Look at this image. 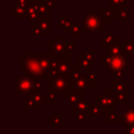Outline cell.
<instances>
[{
	"mask_svg": "<svg viewBox=\"0 0 134 134\" xmlns=\"http://www.w3.org/2000/svg\"><path fill=\"white\" fill-rule=\"evenodd\" d=\"M84 98H86L85 97V91H81V90L75 89L72 86H69L68 92H67V105H66V107L72 109Z\"/></svg>",
	"mask_w": 134,
	"mask_h": 134,
	"instance_id": "obj_7",
	"label": "cell"
},
{
	"mask_svg": "<svg viewBox=\"0 0 134 134\" xmlns=\"http://www.w3.org/2000/svg\"><path fill=\"white\" fill-rule=\"evenodd\" d=\"M133 30H134V24H133Z\"/></svg>",
	"mask_w": 134,
	"mask_h": 134,
	"instance_id": "obj_48",
	"label": "cell"
},
{
	"mask_svg": "<svg viewBox=\"0 0 134 134\" xmlns=\"http://www.w3.org/2000/svg\"><path fill=\"white\" fill-rule=\"evenodd\" d=\"M128 1H129V0H112V1L110 2V8H111L112 10H114L115 8L121 9L122 6H124L126 3H128Z\"/></svg>",
	"mask_w": 134,
	"mask_h": 134,
	"instance_id": "obj_29",
	"label": "cell"
},
{
	"mask_svg": "<svg viewBox=\"0 0 134 134\" xmlns=\"http://www.w3.org/2000/svg\"><path fill=\"white\" fill-rule=\"evenodd\" d=\"M124 134H134V126H130V127H126Z\"/></svg>",
	"mask_w": 134,
	"mask_h": 134,
	"instance_id": "obj_42",
	"label": "cell"
},
{
	"mask_svg": "<svg viewBox=\"0 0 134 134\" xmlns=\"http://www.w3.org/2000/svg\"><path fill=\"white\" fill-rule=\"evenodd\" d=\"M106 122H122V114L115 113L114 111H110L105 113Z\"/></svg>",
	"mask_w": 134,
	"mask_h": 134,
	"instance_id": "obj_21",
	"label": "cell"
},
{
	"mask_svg": "<svg viewBox=\"0 0 134 134\" xmlns=\"http://www.w3.org/2000/svg\"><path fill=\"white\" fill-rule=\"evenodd\" d=\"M67 43V40L63 37H54L51 41L47 43L48 46V52L51 53L52 57H58L61 60H65V45Z\"/></svg>",
	"mask_w": 134,
	"mask_h": 134,
	"instance_id": "obj_4",
	"label": "cell"
},
{
	"mask_svg": "<svg viewBox=\"0 0 134 134\" xmlns=\"http://www.w3.org/2000/svg\"><path fill=\"white\" fill-rule=\"evenodd\" d=\"M91 100L89 99V98H84V99H82L74 108H72L71 109V112H72V114H71V116L73 117V118H75V116L77 115V114H80V113H87V111H88V109H89V107H90V105H91V103H90Z\"/></svg>",
	"mask_w": 134,
	"mask_h": 134,
	"instance_id": "obj_9",
	"label": "cell"
},
{
	"mask_svg": "<svg viewBox=\"0 0 134 134\" xmlns=\"http://www.w3.org/2000/svg\"><path fill=\"white\" fill-rule=\"evenodd\" d=\"M109 90H113L115 91V93L128 91V81L127 80H115V82L109 86Z\"/></svg>",
	"mask_w": 134,
	"mask_h": 134,
	"instance_id": "obj_12",
	"label": "cell"
},
{
	"mask_svg": "<svg viewBox=\"0 0 134 134\" xmlns=\"http://www.w3.org/2000/svg\"><path fill=\"white\" fill-rule=\"evenodd\" d=\"M48 93H67L68 92V87L69 83L67 80V76L58 74L55 76H51L48 80Z\"/></svg>",
	"mask_w": 134,
	"mask_h": 134,
	"instance_id": "obj_2",
	"label": "cell"
},
{
	"mask_svg": "<svg viewBox=\"0 0 134 134\" xmlns=\"http://www.w3.org/2000/svg\"><path fill=\"white\" fill-rule=\"evenodd\" d=\"M124 45H125L124 42H117V43H114L112 45L106 46L105 47L106 54L110 55V57H113V55H117V54L124 53Z\"/></svg>",
	"mask_w": 134,
	"mask_h": 134,
	"instance_id": "obj_11",
	"label": "cell"
},
{
	"mask_svg": "<svg viewBox=\"0 0 134 134\" xmlns=\"http://www.w3.org/2000/svg\"><path fill=\"white\" fill-rule=\"evenodd\" d=\"M45 4H47L49 7L51 8H54L57 7V0H42Z\"/></svg>",
	"mask_w": 134,
	"mask_h": 134,
	"instance_id": "obj_40",
	"label": "cell"
},
{
	"mask_svg": "<svg viewBox=\"0 0 134 134\" xmlns=\"http://www.w3.org/2000/svg\"><path fill=\"white\" fill-rule=\"evenodd\" d=\"M83 75H84V73L81 71V69L77 68L76 66H73L72 69H71V71H70L66 76H67V80H68L69 85H72L76 80H79V79L82 77Z\"/></svg>",
	"mask_w": 134,
	"mask_h": 134,
	"instance_id": "obj_16",
	"label": "cell"
},
{
	"mask_svg": "<svg viewBox=\"0 0 134 134\" xmlns=\"http://www.w3.org/2000/svg\"><path fill=\"white\" fill-rule=\"evenodd\" d=\"M105 134H118V133H111V132H110V133H109V132H106V133H105Z\"/></svg>",
	"mask_w": 134,
	"mask_h": 134,
	"instance_id": "obj_45",
	"label": "cell"
},
{
	"mask_svg": "<svg viewBox=\"0 0 134 134\" xmlns=\"http://www.w3.org/2000/svg\"><path fill=\"white\" fill-rule=\"evenodd\" d=\"M106 22L104 19L96 14H88L84 17L82 26L83 31H98L102 27H105Z\"/></svg>",
	"mask_w": 134,
	"mask_h": 134,
	"instance_id": "obj_3",
	"label": "cell"
},
{
	"mask_svg": "<svg viewBox=\"0 0 134 134\" xmlns=\"http://www.w3.org/2000/svg\"><path fill=\"white\" fill-rule=\"evenodd\" d=\"M95 65V62L94 61H89L85 58H83L82 55H77L76 57V67L80 68V69H86V70H89V68L91 66H94Z\"/></svg>",
	"mask_w": 134,
	"mask_h": 134,
	"instance_id": "obj_19",
	"label": "cell"
},
{
	"mask_svg": "<svg viewBox=\"0 0 134 134\" xmlns=\"http://www.w3.org/2000/svg\"><path fill=\"white\" fill-rule=\"evenodd\" d=\"M117 42H119L118 38L115 37L112 32H108V34L104 35L99 39V45L100 46H105V47L106 46H109V45H112L114 43H117Z\"/></svg>",
	"mask_w": 134,
	"mask_h": 134,
	"instance_id": "obj_15",
	"label": "cell"
},
{
	"mask_svg": "<svg viewBox=\"0 0 134 134\" xmlns=\"http://www.w3.org/2000/svg\"><path fill=\"white\" fill-rule=\"evenodd\" d=\"M20 69L24 71L25 75L31 79L47 80L39 61V51H25L20 57Z\"/></svg>",
	"mask_w": 134,
	"mask_h": 134,
	"instance_id": "obj_1",
	"label": "cell"
},
{
	"mask_svg": "<svg viewBox=\"0 0 134 134\" xmlns=\"http://www.w3.org/2000/svg\"><path fill=\"white\" fill-rule=\"evenodd\" d=\"M86 118H87V117H86V114H85V113H80V114H77V115L75 116V120H76L77 122L85 121Z\"/></svg>",
	"mask_w": 134,
	"mask_h": 134,
	"instance_id": "obj_41",
	"label": "cell"
},
{
	"mask_svg": "<svg viewBox=\"0 0 134 134\" xmlns=\"http://www.w3.org/2000/svg\"><path fill=\"white\" fill-rule=\"evenodd\" d=\"M117 19L120 23H127L129 21V9L128 8L119 9V13L117 14Z\"/></svg>",
	"mask_w": 134,
	"mask_h": 134,
	"instance_id": "obj_26",
	"label": "cell"
},
{
	"mask_svg": "<svg viewBox=\"0 0 134 134\" xmlns=\"http://www.w3.org/2000/svg\"><path fill=\"white\" fill-rule=\"evenodd\" d=\"M129 60H130V61H132V62H133V64H134V51H133V52H132V54L129 57Z\"/></svg>",
	"mask_w": 134,
	"mask_h": 134,
	"instance_id": "obj_44",
	"label": "cell"
},
{
	"mask_svg": "<svg viewBox=\"0 0 134 134\" xmlns=\"http://www.w3.org/2000/svg\"><path fill=\"white\" fill-rule=\"evenodd\" d=\"M95 104L98 105L104 113L114 111V104H115V95L109 93V89L105 91L103 94H95Z\"/></svg>",
	"mask_w": 134,
	"mask_h": 134,
	"instance_id": "obj_5",
	"label": "cell"
},
{
	"mask_svg": "<svg viewBox=\"0 0 134 134\" xmlns=\"http://www.w3.org/2000/svg\"><path fill=\"white\" fill-rule=\"evenodd\" d=\"M112 75H114V76L116 77V80H122V76H124V71L114 72V73H112Z\"/></svg>",
	"mask_w": 134,
	"mask_h": 134,
	"instance_id": "obj_43",
	"label": "cell"
},
{
	"mask_svg": "<svg viewBox=\"0 0 134 134\" xmlns=\"http://www.w3.org/2000/svg\"><path fill=\"white\" fill-rule=\"evenodd\" d=\"M69 86H72V87H74V88L77 89V90L85 91L86 89H89V87H90L91 85H90V83H89V81H88L86 74H84L82 77H80V79L76 80L72 85H69Z\"/></svg>",
	"mask_w": 134,
	"mask_h": 134,
	"instance_id": "obj_14",
	"label": "cell"
},
{
	"mask_svg": "<svg viewBox=\"0 0 134 134\" xmlns=\"http://www.w3.org/2000/svg\"><path fill=\"white\" fill-rule=\"evenodd\" d=\"M48 122L54 128H60L63 125V115L61 113H54L48 118Z\"/></svg>",
	"mask_w": 134,
	"mask_h": 134,
	"instance_id": "obj_23",
	"label": "cell"
},
{
	"mask_svg": "<svg viewBox=\"0 0 134 134\" xmlns=\"http://www.w3.org/2000/svg\"><path fill=\"white\" fill-rule=\"evenodd\" d=\"M128 91H124V92H119L115 94V103H124V104H128Z\"/></svg>",
	"mask_w": 134,
	"mask_h": 134,
	"instance_id": "obj_28",
	"label": "cell"
},
{
	"mask_svg": "<svg viewBox=\"0 0 134 134\" xmlns=\"http://www.w3.org/2000/svg\"><path fill=\"white\" fill-rule=\"evenodd\" d=\"M29 2H35V1H37V0H28Z\"/></svg>",
	"mask_w": 134,
	"mask_h": 134,
	"instance_id": "obj_46",
	"label": "cell"
},
{
	"mask_svg": "<svg viewBox=\"0 0 134 134\" xmlns=\"http://www.w3.org/2000/svg\"><path fill=\"white\" fill-rule=\"evenodd\" d=\"M57 93H47L44 94L45 104H55L57 103Z\"/></svg>",
	"mask_w": 134,
	"mask_h": 134,
	"instance_id": "obj_36",
	"label": "cell"
},
{
	"mask_svg": "<svg viewBox=\"0 0 134 134\" xmlns=\"http://www.w3.org/2000/svg\"><path fill=\"white\" fill-rule=\"evenodd\" d=\"M72 64L70 61H66V60H61L60 61V64H59V67H58V72L59 74H62V75H67L71 69H72Z\"/></svg>",
	"mask_w": 134,
	"mask_h": 134,
	"instance_id": "obj_17",
	"label": "cell"
},
{
	"mask_svg": "<svg viewBox=\"0 0 134 134\" xmlns=\"http://www.w3.org/2000/svg\"><path fill=\"white\" fill-rule=\"evenodd\" d=\"M51 9H52V8L49 7L47 4H45L42 0L39 1V12H40V14L46 16L48 13H51Z\"/></svg>",
	"mask_w": 134,
	"mask_h": 134,
	"instance_id": "obj_30",
	"label": "cell"
},
{
	"mask_svg": "<svg viewBox=\"0 0 134 134\" xmlns=\"http://www.w3.org/2000/svg\"><path fill=\"white\" fill-rule=\"evenodd\" d=\"M72 24L73 23L71 22V20L69 18H60L58 20V23H57L58 27H60L64 32L70 31L71 30V27H72Z\"/></svg>",
	"mask_w": 134,
	"mask_h": 134,
	"instance_id": "obj_22",
	"label": "cell"
},
{
	"mask_svg": "<svg viewBox=\"0 0 134 134\" xmlns=\"http://www.w3.org/2000/svg\"><path fill=\"white\" fill-rule=\"evenodd\" d=\"M34 80V92L37 93H43V84L41 80L32 79Z\"/></svg>",
	"mask_w": 134,
	"mask_h": 134,
	"instance_id": "obj_34",
	"label": "cell"
},
{
	"mask_svg": "<svg viewBox=\"0 0 134 134\" xmlns=\"http://www.w3.org/2000/svg\"><path fill=\"white\" fill-rule=\"evenodd\" d=\"M75 46H76V43H75L74 41H72V42H67L66 45H65V52H64L65 57L70 55V54L72 53V51L74 50Z\"/></svg>",
	"mask_w": 134,
	"mask_h": 134,
	"instance_id": "obj_33",
	"label": "cell"
},
{
	"mask_svg": "<svg viewBox=\"0 0 134 134\" xmlns=\"http://www.w3.org/2000/svg\"><path fill=\"white\" fill-rule=\"evenodd\" d=\"M102 113H104V112H103L102 108L98 105H96V104L92 105L91 104L89 109H88V111H87V113H86V117L87 118H97V117L100 116Z\"/></svg>",
	"mask_w": 134,
	"mask_h": 134,
	"instance_id": "obj_18",
	"label": "cell"
},
{
	"mask_svg": "<svg viewBox=\"0 0 134 134\" xmlns=\"http://www.w3.org/2000/svg\"><path fill=\"white\" fill-rule=\"evenodd\" d=\"M34 91V80L27 75H22L16 83L15 93H30Z\"/></svg>",
	"mask_w": 134,
	"mask_h": 134,
	"instance_id": "obj_8",
	"label": "cell"
},
{
	"mask_svg": "<svg viewBox=\"0 0 134 134\" xmlns=\"http://www.w3.org/2000/svg\"><path fill=\"white\" fill-rule=\"evenodd\" d=\"M107 70H110V74L118 71L128 70V58L124 53L110 57L109 64L106 67Z\"/></svg>",
	"mask_w": 134,
	"mask_h": 134,
	"instance_id": "obj_6",
	"label": "cell"
},
{
	"mask_svg": "<svg viewBox=\"0 0 134 134\" xmlns=\"http://www.w3.org/2000/svg\"><path fill=\"white\" fill-rule=\"evenodd\" d=\"M94 54H95V51H94V50H92V51H91V50H89V51H82V52H81V55H82L83 58L89 60V61H94V60H93Z\"/></svg>",
	"mask_w": 134,
	"mask_h": 134,
	"instance_id": "obj_37",
	"label": "cell"
},
{
	"mask_svg": "<svg viewBox=\"0 0 134 134\" xmlns=\"http://www.w3.org/2000/svg\"><path fill=\"white\" fill-rule=\"evenodd\" d=\"M124 54L129 58L134 51V40L131 37H127L124 39Z\"/></svg>",
	"mask_w": 134,
	"mask_h": 134,
	"instance_id": "obj_20",
	"label": "cell"
},
{
	"mask_svg": "<svg viewBox=\"0 0 134 134\" xmlns=\"http://www.w3.org/2000/svg\"><path fill=\"white\" fill-rule=\"evenodd\" d=\"M28 36L29 37H41V36H43V31L40 29V27H38L37 25H34L32 27L29 28Z\"/></svg>",
	"mask_w": 134,
	"mask_h": 134,
	"instance_id": "obj_31",
	"label": "cell"
},
{
	"mask_svg": "<svg viewBox=\"0 0 134 134\" xmlns=\"http://www.w3.org/2000/svg\"><path fill=\"white\" fill-rule=\"evenodd\" d=\"M122 122L126 127L134 126V108H127L122 113Z\"/></svg>",
	"mask_w": 134,
	"mask_h": 134,
	"instance_id": "obj_13",
	"label": "cell"
},
{
	"mask_svg": "<svg viewBox=\"0 0 134 134\" xmlns=\"http://www.w3.org/2000/svg\"><path fill=\"white\" fill-rule=\"evenodd\" d=\"M24 108H42V107L39 106L30 96H28V97L24 100Z\"/></svg>",
	"mask_w": 134,
	"mask_h": 134,
	"instance_id": "obj_35",
	"label": "cell"
},
{
	"mask_svg": "<svg viewBox=\"0 0 134 134\" xmlns=\"http://www.w3.org/2000/svg\"><path fill=\"white\" fill-rule=\"evenodd\" d=\"M35 25H37L38 27H40V29L43 31V36L44 37H47V35L52 31V20L49 19V18H47V17L42 18Z\"/></svg>",
	"mask_w": 134,
	"mask_h": 134,
	"instance_id": "obj_10",
	"label": "cell"
},
{
	"mask_svg": "<svg viewBox=\"0 0 134 134\" xmlns=\"http://www.w3.org/2000/svg\"><path fill=\"white\" fill-rule=\"evenodd\" d=\"M109 60H110V55L105 54V55L99 58V63H100L102 66H105V68H106L108 66V64H109Z\"/></svg>",
	"mask_w": 134,
	"mask_h": 134,
	"instance_id": "obj_38",
	"label": "cell"
},
{
	"mask_svg": "<svg viewBox=\"0 0 134 134\" xmlns=\"http://www.w3.org/2000/svg\"><path fill=\"white\" fill-rule=\"evenodd\" d=\"M133 85H134V76H133Z\"/></svg>",
	"mask_w": 134,
	"mask_h": 134,
	"instance_id": "obj_47",
	"label": "cell"
},
{
	"mask_svg": "<svg viewBox=\"0 0 134 134\" xmlns=\"http://www.w3.org/2000/svg\"><path fill=\"white\" fill-rule=\"evenodd\" d=\"M86 76H87V79H88L90 85H94V84L96 83V81L99 80V75L96 74V73H94V72H92V71H90V70H87Z\"/></svg>",
	"mask_w": 134,
	"mask_h": 134,
	"instance_id": "obj_32",
	"label": "cell"
},
{
	"mask_svg": "<svg viewBox=\"0 0 134 134\" xmlns=\"http://www.w3.org/2000/svg\"><path fill=\"white\" fill-rule=\"evenodd\" d=\"M28 2H29L28 0H15V5L16 6H21V7L27 8V6L29 4Z\"/></svg>",
	"mask_w": 134,
	"mask_h": 134,
	"instance_id": "obj_39",
	"label": "cell"
},
{
	"mask_svg": "<svg viewBox=\"0 0 134 134\" xmlns=\"http://www.w3.org/2000/svg\"><path fill=\"white\" fill-rule=\"evenodd\" d=\"M70 32H71V36L72 37H80L82 35V32H83V26H82V24H80V23H73Z\"/></svg>",
	"mask_w": 134,
	"mask_h": 134,
	"instance_id": "obj_27",
	"label": "cell"
},
{
	"mask_svg": "<svg viewBox=\"0 0 134 134\" xmlns=\"http://www.w3.org/2000/svg\"><path fill=\"white\" fill-rule=\"evenodd\" d=\"M10 13H13L16 17H18V18H23V17H25V16H28V14H27V8H25V7H21V6H14V7H12L10 9Z\"/></svg>",
	"mask_w": 134,
	"mask_h": 134,
	"instance_id": "obj_25",
	"label": "cell"
},
{
	"mask_svg": "<svg viewBox=\"0 0 134 134\" xmlns=\"http://www.w3.org/2000/svg\"><path fill=\"white\" fill-rule=\"evenodd\" d=\"M99 16L104 19V21L107 23V22H110L111 18L113 17H117V14H114V10H112L111 8H100L99 10Z\"/></svg>",
	"mask_w": 134,
	"mask_h": 134,
	"instance_id": "obj_24",
	"label": "cell"
}]
</instances>
